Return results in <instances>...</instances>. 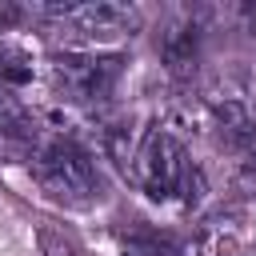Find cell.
<instances>
[{
    "instance_id": "1",
    "label": "cell",
    "mask_w": 256,
    "mask_h": 256,
    "mask_svg": "<svg viewBox=\"0 0 256 256\" xmlns=\"http://www.w3.org/2000/svg\"><path fill=\"white\" fill-rule=\"evenodd\" d=\"M132 172L140 180V188L148 192V200H172L180 196L184 204H200L204 196V172L188 160V152L180 148V140L164 128H152L132 160Z\"/></svg>"
},
{
    "instance_id": "2",
    "label": "cell",
    "mask_w": 256,
    "mask_h": 256,
    "mask_svg": "<svg viewBox=\"0 0 256 256\" xmlns=\"http://www.w3.org/2000/svg\"><path fill=\"white\" fill-rule=\"evenodd\" d=\"M32 172L40 180V188L52 200L64 204H92L100 196V172L92 164V156L68 140V136H48L32 148Z\"/></svg>"
},
{
    "instance_id": "3",
    "label": "cell",
    "mask_w": 256,
    "mask_h": 256,
    "mask_svg": "<svg viewBox=\"0 0 256 256\" xmlns=\"http://www.w3.org/2000/svg\"><path fill=\"white\" fill-rule=\"evenodd\" d=\"M32 16L68 28L84 44H112L140 32V8L120 0H64V4H32Z\"/></svg>"
},
{
    "instance_id": "4",
    "label": "cell",
    "mask_w": 256,
    "mask_h": 256,
    "mask_svg": "<svg viewBox=\"0 0 256 256\" xmlns=\"http://www.w3.org/2000/svg\"><path fill=\"white\" fill-rule=\"evenodd\" d=\"M124 72V56L116 52H60L52 60V80L72 104H104Z\"/></svg>"
},
{
    "instance_id": "5",
    "label": "cell",
    "mask_w": 256,
    "mask_h": 256,
    "mask_svg": "<svg viewBox=\"0 0 256 256\" xmlns=\"http://www.w3.org/2000/svg\"><path fill=\"white\" fill-rule=\"evenodd\" d=\"M160 56H164L172 76H188L196 68V56H200V28H196V20H176L160 36Z\"/></svg>"
},
{
    "instance_id": "6",
    "label": "cell",
    "mask_w": 256,
    "mask_h": 256,
    "mask_svg": "<svg viewBox=\"0 0 256 256\" xmlns=\"http://www.w3.org/2000/svg\"><path fill=\"white\" fill-rule=\"evenodd\" d=\"M0 140H8V144H40V124H36V116L24 108V100L12 92V88H4L0 84Z\"/></svg>"
},
{
    "instance_id": "7",
    "label": "cell",
    "mask_w": 256,
    "mask_h": 256,
    "mask_svg": "<svg viewBox=\"0 0 256 256\" xmlns=\"http://www.w3.org/2000/svg\"><path fill=\"white\" fill-rule=\"evenodd\" d=\"M216 124H220L224 144H232V148H244V144L256 140V112H252L240 96L216 104Z\"/></svg>"
},
{
    "instance_id": "8",
    "label": "cell",
    "mask_w": 256,
    "mask_h": 256,
    "mask_svg": "<svg viewBox=\"0 0 256 256\" xmlns=\"http://www.w3.org/2000/svg\"><path fill=\"white\" fill-rule=\"evenodd\" d=\"M120 256H180V244L172 236H160V232H132L124 240Z\"/></svg>"
},
{
    "instance_id": "9",
    "label": "cell",
    "mask_w": 256,
    "mask_h": 256,
    "mask_svg": "<svg viewBox=\"0 0 256 256\" xmlns=\"http://www.w3.org/2000/svg\"><path fill=\"white\" fill-rule=\"evenodd\" d=\"M28 12L20 8V4H12V0H0V28H12V24H20Z\"/></svg>"
},
{
    "instance_id": "10",
    "label": "cell",
    "mask_w": 256,
    "mask_h": 256,
    "mask_svg": "<svg viewBox=\"0 0 256 256\" xmlns=\"http://www.w3.org/2000/svg\"><path fill=\"white\" fill-rule=\"evenodd\" d=\"M248 172H256V140L248 144Z\"/></svg>"
}]
</instances>
